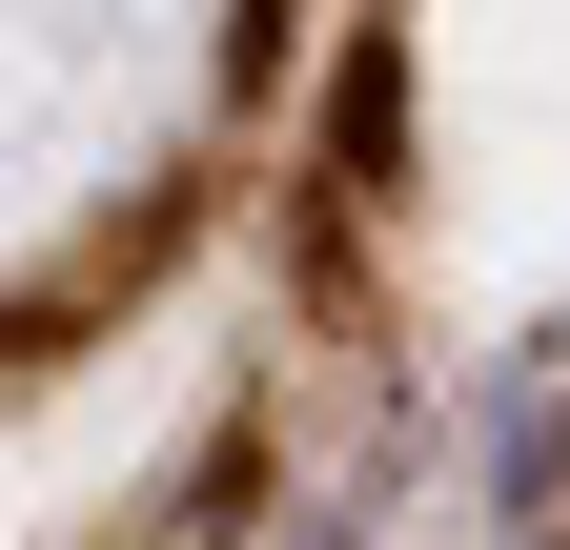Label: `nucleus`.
Wrapping results in <instances>:
<instances>
[{
	"mask_svg": "<svg viewBox=\"0 0 570 550\" xmlns=\"http://www.w3.org/2000/svg\"><path fill=\"white\" fill-rule=\"evenodd\" d=\"M306 550H346V530H306Z\"/></svg>",
	"mask_w": 570,
	"mask_h": 550,
	"instance_id": "nucleus-1",
	"label": "nucleus"
}]
</instances>
